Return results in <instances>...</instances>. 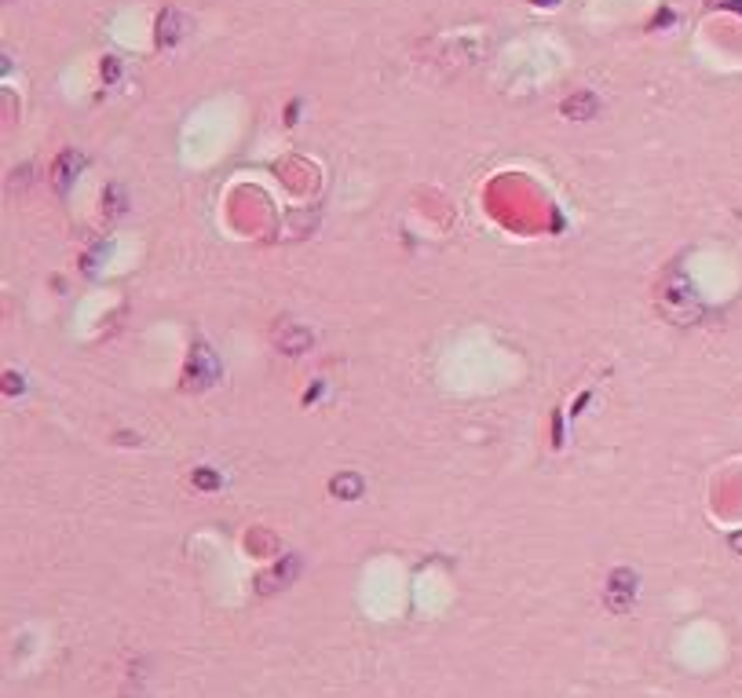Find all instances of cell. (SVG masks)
I'll use <instances>...</instances> for the list:
<instances>
[{
    "label": "cell",
    "instance_id": "6da1fadb",
    "mask_svg": "<svg viewBox=\"0 0 742 698\" xmlns=\"http://www.w3.org/2000/svg\"><path fill=\"white\" fill-rule=\"evenodd\" d=\"M633 592H636V574L633 571H614L611 581H607V589H604V600H607L611 611H625L629 600H633Z\"/></svg>",
    "mask_w": 742,
    "mask_h": 698
},
{
    "label": "cell",
    "instance_id": "7a4b0ae2",
    "mask_svg": "<svg viewBox=\"0 0 742 698\" xmlns=\"http://www.w3.org/2000/svg\"><path fill=\"white\" fill-rule=\"evenodd\" d=\"M187 26H190V19L183 15V11H176V8L161 11V15H158V44L161 48H172L179 37L187 33Z\"/></svg>",
    "mask_w": 742,
    "mask_h": 698
},
{
    "label": "cell",
    "instance_id": "3957f363",
    "mask_svg": "<svg viewBox=\"0 0 742 698\" xmlns=\"http://www.w3.org/2000/svg\"><path fill=\"white\" fill-rule=\"evenodd\" d=\"M77 169H81V154H73V150H66V154L55 161V176H51V183H55L59 194L70 190V176H77Z\"/></svg>",
    "mask_w": 742,
    "mask_h": 698
},
{
    "label": "cell",
    "instance_id": "277c9868",
    "mask_svg": "<svg viewBox=\"0 0 742 698\" xmlns=\"http://www.w3.org/2000/svg\"><path fill=\"white\" fill-rule=\"evenodd\" d=\"M563 113H567V118H578V121L593 118V113H596V95H588V92L571 95L567 102H563Z\"/></svg>",
    "mask_w": 742,
    "mask_h": 698
},
{
    "label": "cell",
    "instance_id": "5b68a950",
    "mask_svg": "<svg viewBox=\"0 0 742 698\" xmlns=\"http://www.w3.org/2000/svg\"><path fill=\"white\" fill-rule=\"evenodd\" d=\"M329 486H333V494H340L344 501H355L362 494V479H358V475H337Z\"/></svg>",
    "mask_w": 742,
    "mask_h": 698
},
{
    "label": "cell",
    "instance_id": "8992f818",
    "mask_svg": "<svg viewBox=\"0 0 742 698\" xmlns=\"http://www.w3.org/2000/svg\"><path fill=\"white\" fill-rule=\"evenodd\" d=\"M278 344H281V351L297 355V351H304V347L311 344V333H304V329H289V333H286V337H281Z\"/></svg>",
    "mask_w": 742,
    "mask_h": 698
},
{
    "label": "cell",
    "instance_id": "52a82bcc",
    "mask_svg": "<svg viewBox=\"0 0 742 698\" xmlns=\"http://www.w3.org/2000/svg\"><path fill=\"white\" fill-rule=\"evenodd\" d=\"M106 201H110V205H106V209H110V216H118V212H124V190H121L118 183H113V187L106 190Z\"/></svg>",
    "mask_w": 742,
    "mask_h": 698
},
{
    "label": "cell",
    "instance_id": "ba28073f",
    "mask_svg": "<svg viewBox=\"0 0 742 698\" xmlns=\"http://www.w3.org/2000/svg\"><path fill=\"white\" fill-rule=\"evenodd\" d=\"M118 73H121V62H118V59H106V62H102V77H106V81H118Z\"/></svg>",
    "mask_w": 742,
    "mask_h": 698
},
{
    "label": "cell",
    "instance_id": "9c48e42d",
    "mask_svg": "<svg viewBox=\"0 0 742 698\" xmlns=\"http://www.w3.org/2000/svg\"><path fill=\"white\" fill-rule=\"evenodd\" d=\"M194 479H198V486H220V479H216L212 472H198Z\"/></svg>",
    "mask_w": 742,
    "mask_h": 698
},
{
    "label": "cell",
    "instance_id": "30bf717a",
    "mask_svg": "<svg viewBox=\"0 0 742 698\" xmlns=\"http://www.w3.org/2000/svg\"><path fill=\"white\" fill-rule=\"evenodd\" d=\"M735 549H742V538H735Z\"/></svg>",
    "mask_w": 742,
    "mask_h": 698
}]
</instances>
